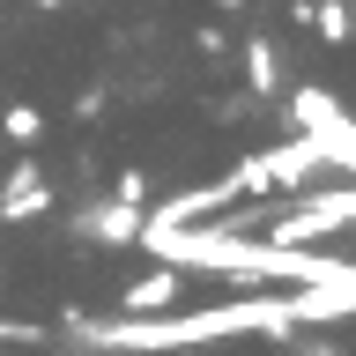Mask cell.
<instances>
[{"mask_svg":"<svg viewBox=\"0 0 356 356\" xmlns=\"http://www.w3.org/2000/svg\"><path fill=\"white\" fill-rule=\"evenodd\" d=\"M267 245H319L327 230H349L356 222V193L349 186H334V193H297V208H267Z\"/></svg>","mask_w":356,"mask_h":356,"instance_id":"6da1fadb","label":"cell"},{"mask_svg":"<svg viewBox=\"0 0 356 356\" xmlns=\"http://www.w3.org/2000/svg\"><path fill=\"white\" fill-rule=\"evenodd\" d=\"M230 200H245V193H238V178H216V186H186V193H171L156 216H141V222H149V230H186V222L222 216Z\"/></svg>","mask_w":356,"mask_h":356,"instance_id":"7a4b0ae2","label":"cell"},{"mask_svg":"<svg viewBox=\"0 0 356 356\" xmlns=\"http://www.w3.org/2000/svg\"><path fill=\"white\" fill-rule=\"evenodd\" d=\"M38 216H52V178L22 156L15 171L0 178V222H38Z\"/></svg>","mask_w":356,"mask_h":356,"instance_id":"3957f363","label":"cell"},{"mask_svg":"<svg viewBox=\"0 0 356 356\" xmlns=\"http://www.w3.org/2000/svg\"><path fill=\"white\" fill-rule=\"evenodd\" d=\"M245 89H252V104H275V97L289 89V82H282V52H275L260 30L245 38Z\"/></svg>","mask_w":356,"mask_h":356,"instance_id":"277c9868","label":"cell"},{"mask_svg":"<svg viewBox=\"0 0 356 356\" xmlns=\"http://www.w3.org/2000/svg\"><path fill=\"white\" fill-rule=\"evenodd\" d=\"M349 111H341V97L334 89H319V82H297L289 89V127L297 134H319V127H341Z\"/></svg>","mask_w":356,"mask_h":356,"instance_id":"5b68a950","label":"cell"},{"mask_svg":"<svg viewBox=\"0 0 356 356\" xmlns=\"http://www.w3.org/2000/svg\"><path fill=\"white\" fill-rule=\"evenodd\" d=\"M178 305V267H149L119 289V312H171Z\"/></svg>","mask_w":356,"mask_h":356,"instance_id":"8992f818","label":"cell"},{"mask_svg":"<svg viewBox=\"0 0 356 356\" xmlns=\"http://www.w3.org/2000/svg\"><path fill=\"white\" fill-rule=\"evenodd\" d=\"M312 30H319V38L327 44H349V30H356V15H349V0H312Z\"/></svg>","mask_w":356,"mask_h":356,"instance_id":"52a82bcc","label":"cell"},{"mask_svg":"<svg viewBox=\"0 0 356 356\" xmlns=\"http://www.w3.org/2000/svg\"><path fill=\"white\" fill-rule=\"evenodd\" d=\"M0 134L30 149V141H44V111H38V104H8V111H0Z\"/></svg>","mask_w":356,"mask_h":356,"instance_id":"ba28073f","label":"cell"},{"mask_svg":"<svg viewBox=\"0 0 356 356\" xmlns=\"http://www.w3.org/2000/svg\"><path fill=\"white\" fill-rule=\"evenodd\" d=\"M111 200H134V208H149V171H141V163H127V171L111 178Z\"/></svg>","mask_w":356,"mask_h":356,"instance_id":"9c48e42d","label":"cell"},{"mask_svg":"<svg viewBox=\"0 0 356 356\" xmlns=\"http://www.w3.org/2000/svg\"><path fill=\"white\" fill-rule=\"evenodd\" d=\"M104 104H111V89H104V82L74 89V119H82V127H89V119H104Z\"/></svg>","mask_w":356,"mask_h":356,"instance_id":"30bf717a","label":"cell"},{"mask_svg":"<svg viewBox=\"0 0 356 356\" xmlns=\"http://www.w3.org/2000/svg\"><path fill=\"white\" fill-rule=\"evenodd\" d=\"M193 52L222 60V52H230V30H222V22H200V30H193Z\"/></svg>","mask_w":356,"mask_h":356,"instance_id":"8fae6325","label":"cell"},{"mask_svg":"<svg viewBox=\"0 0 356 356\" xmlns=\"http://www.w3.org/2000/svg\"><path fill=\"white\" fill-rule=\"evenodd\" d=\"M0 341H30V349H38L44 327H38V319H0Z\"/></svg>","mask_w":356,"mask_h":356,"instance_id":"7c38bea8","label":"cell"},{"mask_svg":"<svg viewBox=\"0 0 356 356\" xmlns=\"http://www.w3.org/2000/svg\"><path fill=\"white\" fill-rule=\"evenodd\" d=\"M289 341H297V356H349L341 341H312V334H289Z\"/></svg>","mask_w":356,"mask_h":356,"instance_id":"4fadbf2b","label":"cell"},{"mask_svg":"<svg viewBox=\"0 0 356 356\" xmlns=\"http://www.w3.org/2000/svg\"><path fill=\"white\" fill-rule=\"evenodd\" d=\"M245 111H252V97H222V104H216V119H222V127H238Z\"/></svg>","mask_w":356,"mask_h":356,"instance_id":"5bb4252c","label":"cell"},{"mask_svg":"<svg viewBox=\"0 0 356 356\" xmlns=\"http://www.w3.org/2000/svg\"><path fill=\"white\" fill-rule=\"evenodd\" d=\"M38 8H44V15H60V8H67V0H38Z\"/></svg>","mask_w":356,"mask_h":356,"instance_id":"9a60e30c","label":"cell"},{"mask_svg":"<svg viewBox=\"0 0 356 356\" xmlns=\"http://www.w3.org/2000/svg\"><path fill=\"white\" fill-rule=\"evenodd\" d=\"M216 8H222V15H238V8H245V0H216Z\"/></svg>","mask_w":356,"mask_h":356,"instance_id":"2e32d148","label":"cell"}]
</instances>
